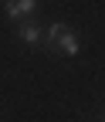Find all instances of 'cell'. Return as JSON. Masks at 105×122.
Returning a JSON list of instances; mask_svg holds the SVG:
<instances>
[{"label": "cell", "instance_id": "cell-3", "mask_svg": "<svg viewBox=\"0 0 105 122\" xmlns=\"http://www.w3.org/2000/svg\"><path fill=\"white\" fill-rule=\"evenodd\" d=\"M17 37H20L24 44H37V41H41V27H37L34 20H24V24L17 27Z\"/></svg>", "mask_w": 105, "mask_h": 122}, {"label": "cell", "instance_id": "cell-2", "mask_svg": "<svg viewBox=\"0 0 105 122\" xmlns=\"http://www.w3.org/2000/svg\"><path fill=\"white\" fill-rule=\"evenodd\" d=\"M37 10V0H10V4H7V17H14V20H27V17H31V14Z\"/></svg>", "mask_w": 105, "mask_h": 122}, {"label": "cell", "instance_id": "cell-1", "mask_svg": "<svg viewBox=\"0 0 105 122\" xmlns=\"http://www.w3.org/2000/svg\"><path fill=\"white\" fill-rule=\"evenodd\" d=\"M44 41H48V51L65 54V58H78V51H81L78 34H75V30H71L65 20H54L48 30H44Z\"/></svg>", "mask_w": 105, "mask_h": 122}]
</instances>
